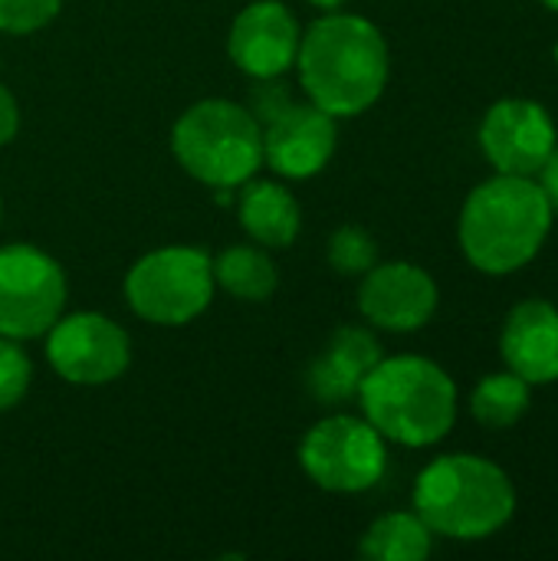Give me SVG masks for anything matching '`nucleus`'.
<instances>
[{
    "instance_id": "24",
    "label": "nucleus",
    "mask_w": 558,
    "mask_h": 561,
    "mask_svg": "<svg viewBox=\"0 0 558 561\" xmlns=\"http://www.w3.org/2000/svg\"><path fill=\"white\" fill-rule=\"evenodd\" d=\"M536 181H539V187L546 191L549 204L556 207V214H558V141H556V148L549 151L546 164H543V168L536 171Z\"/></svg>"
},
{
    "instance_id": "18",
    "label": "nucleus",
    "mask_w": 558,
    "mask_h": 561,
    "mask_svg": "<svg viewBox=\"0 0 558 561\" xmlns=\"http://www.w3.org/2000/svg\"><path fill=\"white\" fill-rule=\"evenodd\" d=\"M358 552L372 561H424L434 552V533L414 510H395L365 529Z\"/></svg>"
},
{
    "instance_id": "7",
    "label": "nucleus",
    "mask_w": 558,
    "mask_h": 561,
    "mask_svg": "<svg viewBox=\"0 0 558 561\" xmlns=\"http://www.w3.org/2000/svg\"><path fill=\"white\" fill-rule=\"evenodd\" d=\"M303 473L326 493L358 496L388 473V440L355 414H329L299 440Z\"/></svg>"
},
{
    "instance_id": "6",
    "label": "nucleus",
    "mask_w": 558,
    "mask_h": 561,
    "mask_svg": "<svg viewBox=\"0 0 558 561\" xmlns=\"http://www.w3.org/2000/svg\"><path fill=\"white\" fill-rule=\"evenodd\" d=\"M214 256L201 247H158L125 273L128 309L151 325H187L214 299Z\"/></svg>"
},
{
    "instance_id": "2",
    "label": "nucleus",
    "mask_w": 558,
    "mask_h": 561,
    "mask_svg": "<svg viewBox=\"0 0 558 561\" xmlns=\"http://www.w3.org/2000/svg\"><path fill=\"white\" fill-rule=\"evenodd\" d=\"M553 224L556 207L536 178L497 171L467 194L457 217V243L477 273L503 279L543 253Z\"/></svg>"
},
{
    "instance_id": "1",
    "label": "nucleus",
    "mask_w": 558,
    "mask_h": 561,
    "mask_svg": "<svg viewBox=\"0 0 558 561\" xmlns=\"http://www.w3.org/2000/svg\"><path fill=\"white\" fill-rule=\"evenodd\" d=\"M296 72L312 105L335 118H355L385 95L391 49L368 16L329 10L303 33Z\"/></svg>"
},
{
    "instance_id": "10",
    "label": "nucleus",
    "mask_w": 558,
    "mask_h": 561,
    "mask_svg": "<svg viewBox=\"0 0 558 561\" xmlns=\"http://www.w3.org/2000/svg\"><path fill=\"white\" fill-rule=\"evenodd\" d=\"M46 362L69 385L102 388L128 371L132 339L102 312L59 316L46 332Z\"/></svg>"
},
{
    "instance_id": "19",
    "label": "nucleus",
    "mask_w": 558,
    "mask_h": 561,
    "mask_svg": "<svg viewBox=\"0 0 558 561\" xmlns=\"http://www.w3.org/2000/svg\"><path fill=\"white\" fill-rule=\"evenodd\" d=\"M533 408V385L510 368L483 375L470 391V417L483 431H510Z\"/></svg>"
},
{
    "instance_id": "20",
    "label": "nucleus",
    "mask_w": 558,
    "mask_h": 561,
    "mask_svg": "<svg viewBox=\"0 0 558 561\" xmlns=\"http://www.w3.org/2000/svg\"><path fill=\"white\" fill-rule=\"evenodd\" d=\"M326 256L339 276H365L378 263V243L365 227L345 224L329 237Z\"/></svg>"
},
{
    "instance_id": "4",
    "label": "nucleus",
    "mask_w": 558,
    "mask_h": 561,
    "mask_svg": "<svg viewBox=\"0 0 558 561\" xmlns=\"http://www.w3.org/2000/svg\"><path fill=\"white\" fill-rule=\"evenodd\" d=\"M355 398L362 417L388 444L408 450L441 444L454 431L460 411L457 381L424 355H382Z\"/></svg>"
},
{
    "instance_id": "5",
    "label": "nucleus",
    "mask_w": 558,
    "mask_h": 561,
    "mask_svg": "<svg viewBox=\"0 0 558 561\" xmlns=\"http://www.w3.org/2000/svg\"><path fill=\"white\" fill-rule=\"evenodd\" d=\"M171 151L194 181L234 191L263 168V125L230 99H201L174 122Z\"/></svg>"
},
{
    "instance_id": "16",
    "label": "nucleus",
    "mask_w": 558,
    "mask_h": 561,
    "mask_svg": "<svg viewBox=\"0 0 558 561\" xmlns=\"http://www.w3.org/2000/svg\"><path fill=\"white\" fill-rule=\"evenodd\" d=\"M237 214L253 243L266 250H286L303 230L299 201L276 181H247L237 197Z\"/></svg>"
},
{
    "instance_id": "27",
    "label": "nucleus",
    "mask_w": 558,
    "mask_h": 561,
    "mask_svg": "<svg viewBox=\"0 0 558 561\" xmlns=\"http://www.w3.org/2000/svg\"><path fill=\"white\" fill-rule=\"evenodd\" d=\"M553 62H556V69H558V43L553 46Z\"/></svg>"
},
{
    "instance_id": "22",
    "label": "nucleus",
    "mask_w": 558,
    "mask_h": 561,
    "mask_svg": "<svg viewBox=\"0 0 558 561\" xmlns=\"http://www.w3.org/2000/svg\"><path fill=\"white\" fill-rule=\"evenodd\" d=\"M62 0H0V33L26 36L56 20Z\"/></svg>"
},
{
    "instance_id": "12",
    "label": "nucleus",
    "mask_w": 558,
    "mask_h": 561,
    "mask_svg": "<svg viewBox=\"0 0 558 561\" xmlns=\"http://www.w3.org/2000/svg\"><path fill=\"white\" fill-rule=\"evenodd\" d=\"M441 306L437 279L408 260L375 263L358 283V312L362 319L391 335L421 332Z\"/></svg>"
},
{
    "instance_id": "28",
    "label": "nucleus",
    "mask_w": 558,
    "mask_h": 561,
    "mask_svg": "<svg viewBox=\"0 0 558 561\" xmlns=\"http://www.w3.org/2000/svg\"><path fill=\"white\" fill-rule=\"evenodd\" d=\"M0 220H3V201H0Z\"/></svg>"
},
{
    "instance_id": "23",
    "label": "nucleus",
    "mask_w": 558,
    "mask_h": 561,
    "mask_svg": "<svg viewBox=\"0 0 558 561\" xmlns=\"http://www.w3.org/2000/svg\"><path fill=\"white\" fill-rule=\"evenodd\" d=\"M20 131V105L13 99V92L0 82V148L10 145Z\"/></svg>"
},
{
    "instance_id": "14",
    "label": "nucleus",
    "mask_w": 558,
    "mask_h": 561,
    "mask_svg": "<svg viewBox=\"0 0 558 561\" xmlns=\"http://www.w3.org/2000/svg\"><path fill=\"white\" fill-rule=\"evenodd\" d=\"M500 358L503 368L546 388L558 381V306L553 299L529 296L520 299L500 329Z\"/></svg>"
},
{
    "instance_id": "8",
    "label": "nucleus",
    "mask_w": 558,
    "mask_h": 561,
    "mask_svg": "<svg viewBox=\"0 0 558 561\" xmlns=\"http://www.w3.org/2000/svg\"><path fill=\"white\" fill-rule=\"evenodd\" d=\"M253 115L263 125V164L286 181L322 174L339 148V118L319 105L293 102L283 85H263Z\"/></svg>"
},
{
    "instance_id": "25",
    "label": "nucleus",
    "mask_w": 558,
    "mask_h": 561,
    "mask_svg": "<svg viewBox=\"0 0 558 561\" xmlns=\"http://www.w3.org/2000/svg\"><path fill=\"white\" fill-rule=\"evenodd\" d=\"M309 3H312V7H319V10H326V13H329V10H342V7H345V3H349V0H309Z\"/></svg>"
},
{
    "instance_id": "26",
    "label": "nucleus",
    "mask_w": 558,
    "mask_h": 561,
    "mask_svg": "<svg viewBox=\"0 0 558 561\" xmlns=\"http://www.w3.org/2000/svg\"><path fill=\"white\" fill-rule=\"evenodd\" d=\"M539 3H543L546 10H553V13H558V0H539Z\"/></svg>"
},
{
    "instance_id": "21",
    "label": "nucleus",
    "mask_w": 558,
    "mask_h": 561,
    "mask_svg": "<svg viewBox=\"0 0 558 561\" xmlns=\"http://www.w3.org/2000/svg\"><path fill=\"white\" fill-rule=\"evenodd\" d=\"M33 381V362L13 339H0V414L13 411Z\"/></svg>"
},
{
    "instance_id": "15",
    "label": "nucleus",
    "mask_w": 558,
    "mask_h": 561,
    "mask_svg": "<svg viewBox=\"0 0 558 561\" xmlns=\"http://www.w3.org/2000/svg\"><path fill=\"white\" fill-rule=\"evenodd\" d=\"M382 362V342L368 325H339L306 368V391L322 404L352 401L365 375Z\"/></svg>"
},
{
    "instance_id": "9",
    "label": "nucleus",
    "mask_w": 558,
    "mask_h": 561,
    "mask_svg": "<svg viewBox=\"0 0 558 561\" xmlns=\"http://www.w3.org/2000/svg\"><path fill=\"white\" fill-rule=\"evenodd\" d=\"M66 273L39 247H0V339L26 342L53 329L66 309Z\"/></svg>"
},
{
    "instance_id": "13",
    "label": "nucleus",
    "mask_w": 558,
    "mask_h": 561,
    "mask_svg": "<svg viewBox=\"0 0 558 561\" xmlns=\"http://www.w3.org/2000/svg\"><path fill=\"white\" fill-rule=\"evenodd\" d=\"M299 39L303 30L283 0H253L234 16L227 53L230 62L250 79L273 82L296 66Z\"/></svg>"
},
{
    "instance_id": "11",
    "label": "nucleus",
    "mask_w": 558,
    "mask_h": 561,
    "mask_svg": "<svg viewBox=\"0 0 558 561\" xmlns=\"http://www.w3.org/2000/svg\"><path fill=\"white\" fill-rule=\"evenodd\" d=\"M558 128L553 112L523 95H510L493 102L477 128V145L493 171L536 178L556 148Z\"/></svg>"
},
{
    "instance_id": "17",
    "label": "nucleus",
    "mask_w": 558,
    "mask_h": 561,
    "mask_svg": "<svg viewBox=\"0 0 558 561\" xmlns=\"http://www.w3.org/2000/svg\"><path fill=\"white\" fill-rule=\"evenodd\" d=\"M214 283L224 293H230L234 299L266 302L280 286V273H276V263L266 253V247L234 243V247L220 250V256L214 260Z\"/></svg>"
},
{
    "instance_id": "3",
    "label": "nucleus",
    "mask_w": 558,
    "mask_h": 561,
    "mask_svg": "<svg viewBox=\"0 0 558 561\" xmlns=\"http://www.w3.org/2000/svg\"><path fill=\"white\" fill-rule=\"evenodd\" d=\"M516 506V483L483 454L434 457L411 490V510L434 536L451 542H483L503 533Z\"/></svg>"
}]
</instances>
